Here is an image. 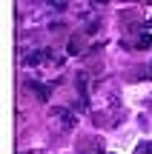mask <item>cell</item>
I'll return each instance as SVG.
<instances>
[{
	"mask_svg": "<svg viewBox=\"0 0 152 154\" xmlns=\"http://www.w3.org/2000/svg\"><path fill=\"white\" fill-rule=\"evenodd\" d=\"M83 46H86V34H72V40L66 43V51L69 54H80Z\"/></svg>",
	"mask_w": 152,
	"mask_h": 154,
	"instance_id": "obj_2",
	"label": "cell"
},
{
	"mask_svg": "<svg viewBox=\"0 0 152 154\" xmlns=\"http://www.w3.org/2000/svg\"><path fill=\"white\" fill-rule=\"evenodd\" d=\"M135 154H152V143H141L135 149Z\"/></svg>",
	"mask_w": 152,
	"mask_h": 154,
	"instance_id": "obj_7",
	"label": "cell"
},
{
	"mask_svg": "<svg viewBox=\"0 0 152 154\" xmlns=\"http://www.w3.org/2000/svg\"><path fill=\"white\" fill-rule=\"evenodd\" d=\"M152 46V37L149 34H141V37H138V49H149Z\"/></svg>",
	"mask_w": 152,
	"mask_h": 154,
	"instance_id": "obj_5",
	"label": "cell"
},
{
	"mask_svg": "<svg viewBox=\"0 0 152 154\" xmlns=\"http://www.w3.org/2000/svg\"><path fill=\"white\" fill-rule=\"evenodd\" d=\"M80 154H103V143H101V140H95V143H83V146H80Z\"/></svg>",
	"mask_w": 152,
	"mask_h": 154,
	"instance_id": "obj_4",
	"label": "cell"
},
{
	"mask_svg": "<svg viewBox=\"0 0 152 154\" xmlns=\"http://www.w3.org/2000/svg\"><path fill=\"white\" fill-rule=\"evenodd\" d=\"M46 60H52V51H49V49L32 51V54H26V57H23V63H26V66H34V63H46Z\"/></svg>",
	"mask_w": 152,
	"mask_h": 154,
	"instance_id": "obj_1",
	"label": "cell"
},
{
	"mask_svg": "<svg viewBox=\"0 0 152 154\" xmlns=\"http://www.w3.org/2000/svg\"><path fill=\"white\" fill-rule=\"evenodd\" d=\"M75 123H78V117H75V114H69V111H63V126H69V128H72Z\"/></svg>",
	"mask_w": 152,
	"mask_h": 154,
	"instance_id": "obj_6",
	"label": "cell"
},
{
	"mask_svg": "<svg viewBox=\"0 0 152 154\" xmlns=\"http://www.w3.org/2000/svg\"><path fill=\"white\" fill-rule=\"evenodd\" d=\"M26 88H32V94L40 100V103H46V100H49V94H52V88L43 86V83H26Z\"/></svg>",
	"mask_w": 152,
	"mask_h": 154,
	"instance_id": "obj_3",
	"label": "cell"
}]
</instances>
